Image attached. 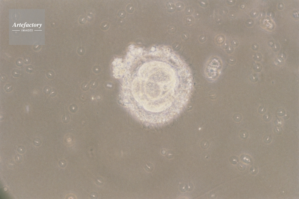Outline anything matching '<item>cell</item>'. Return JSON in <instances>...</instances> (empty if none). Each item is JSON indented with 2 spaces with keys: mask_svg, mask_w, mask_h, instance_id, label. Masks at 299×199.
<instances>
[{
  "mask_svg": "<svg viewBox=\"0 0 299 199\" xmlns=\"http://www.w3.org/2000/svg\"><path fill=\"white\" fill-rule=\"evenodd\" d=\"M151 60L137 67L124 63L117 67L121 79L122 102L136 120L147 126L157 127L170 123L179 114L187 100L192 86L191 74L180 60L175 65Z\"/></svg>",
  "mask_w": 299,
  "mask_h": 199,
  "instance_id": "obj_1",
  "label": "cell"
}]
</instances>
